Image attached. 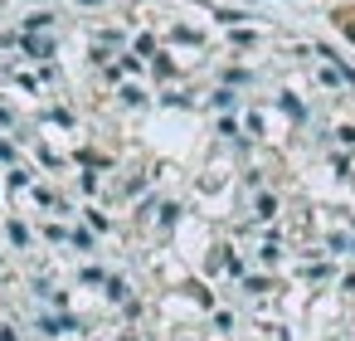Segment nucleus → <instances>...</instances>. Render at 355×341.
Returning <instances> with one entry per match:
<instances>
[{
  "instance_id": "f257e3e1",
  "label": "nucleus",
  "mask_w": 355,
  "mask_h": 341,
  "mask_svg": "<svg viewBox=\"0 0 355 341\" xmlns=\"http://www.w3.org/2000/svg\"><path fill=\"white\" fill-rule=\"evenodd\" d=\"M0 113V341H355V69L190 15L30 44Z\"/></svg>"
}]
</instances>
